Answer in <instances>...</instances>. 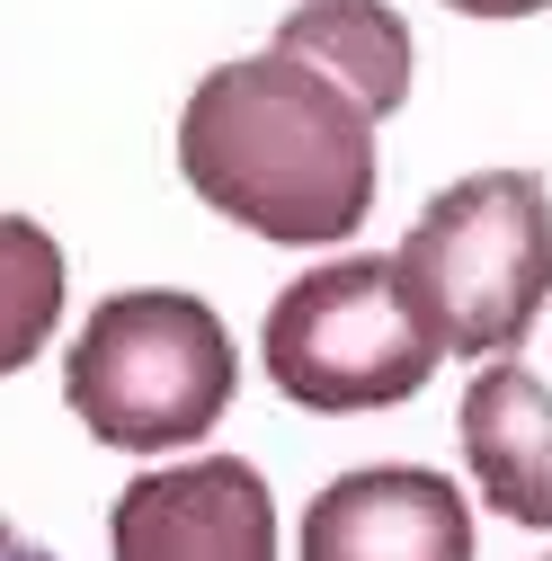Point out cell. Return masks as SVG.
Here are the masks:
<instances>
[{"label": "cell", "instance_id": "1", "mask_svg": "<svg viewBox=\"0 0 552 561\" xmlns=\"http://www.w3.org/2000/svg\"><path fill=\"white\" fill-rule=\"evenodd\" d=\"M179 179L258 241L330 250L375 215V116L295 54L215 62L179 107Z\"/></svg>", "mask_w": 552, "mask_h": 561}, {"label": "cell", "instance_id": "2", "mask_svg": "<svg viewBox=\"0 0 552 561\" xmlns=\"http://www.w3.org/2000/svg\"><path fill=\"white\" fill-rule=\"evenodd\" d=\"M392 295L437 357H508L552 304V196L534 170H472L392 250Z\"/></svg>", "mask_w": 552, "mask_h": 561}, {"label": "cell", "instance_id": "3", "mask_svg": "<svg viewBox=\"0 0 552 561\" xmlns=\"http://www.w3.org/2000/svg\"><path fill=\"white\" fill-rule=\"evenodd\" d=\"M232 383H241V357H232L215 304H196L179 286L107 295L81 321V339L62 347V401L116 455L196 446L232 410Z\"/></svg>", "mask_w": 552, "mask_h": 561}, {"label": "cell", "instance_id": "4", "mask_svg": "<svg viewBox=\"0 0 552 561\" xmlns=\"http://www.w3.org/2000/svg\"><path fill=\"white\" fill-rule=\"evenodd\" d=\"M267 383L295 410L321 419H357V410H392L437 375V347L419 339V321L392 295V259H321L303 267L286 295L267 304L258 330Z\"/></svg>", "mask_w": 552, "mask_h": 561}, {"label": "cell", "instance_id": "5", "mask_svg": "<svg viewBox=\"0 0 552 561\" xmlns=\"http://www.w3.org/2000/svg\"><path fill=\"white\" fill-rule=\"evenodd\" d=\"M116 561H276V500L258 463L241 455H196L161 463L107 508Z\"/></svg>", "mask_w": 552, "mask_h": 561}, {"label": "cell", "instance_id": "6", "mask_svg": "<svg viewBox=\"0 0 552 561\" xmlns=\"http://www.w3.org/2000/svg\"><path fill=\"white\" fill-rule=\"evenodd\" d=\"M303 561H472V508L428 463H366L303 508Z\"/></svg>", "mask_w": 552, "mask_h": 561}, {"label": "cell", "instance_id": "7", "mask_svg": "<svg viewBox=\"0 0 552 561\" xmlns=\"http://www.w3.org/2000/svg\"><path fill=\"white\" fill-rule=\"evenodd\" d=\"M455 428H463V463L481 500L508 526L552 535V383L517 357H491L472 375Z\"/></svg>", "mask_w": 552, "mask_h": 561}, {"label": "cell", "instance_id": "8", "mask_svg": "<svg viewBox=\"0 0 552 561\" xmlns=\"http://www.w3.org/2000/svg\"><path fill=\"white\" fill-rule=\"evenodd\" d=\"M276 54L312 62V72L338 81L366 116H392L410 99V27L383 0H303V10L276 27Z\"/></svg>", "mask_w": 552, "mask_h": 561}, {"label": "cell", "instance_id": "9", "mask_svg": "<svg viewBox=\"0 0 552 561\" xmlns=\"http://www.w3.org/2000/svg\"><path fill=\"white\" fill-rule=\"evenodd\" d=\"M62 286H72L62 241L45 224H27V215H0V375H19L36 347L54 339Z\"/></svg>", "mask_w": 552, "mask_h": 561}, {"label": "cell", "instance_id": "10", "mask_svg": "<svg viewBox=\"0 0 552 561\" xmlns=\"http://www.w3.org/2000/svg\"><path fill=\"white\" fill-rule=\"evenodd\" d=\"M446 10H463V19H534L552 0H446Z\"/></svg>", "mask_w": 552, "mask_h": 561}, {"label": "cell", "instance_id": "11", "mask_svg": "<svg viewBox=\"0 0 552 561\" xmlns=\"http://www.w3.org/2000/svg\"><path fill=\"white\" fill-rule=\"evenodd\" d=\"M0 561H54V552H45V543H36V535H19V526H10V517H0Z\"/></svg>", "mask_w": 552, "mask_h": 561}]
</instances>
